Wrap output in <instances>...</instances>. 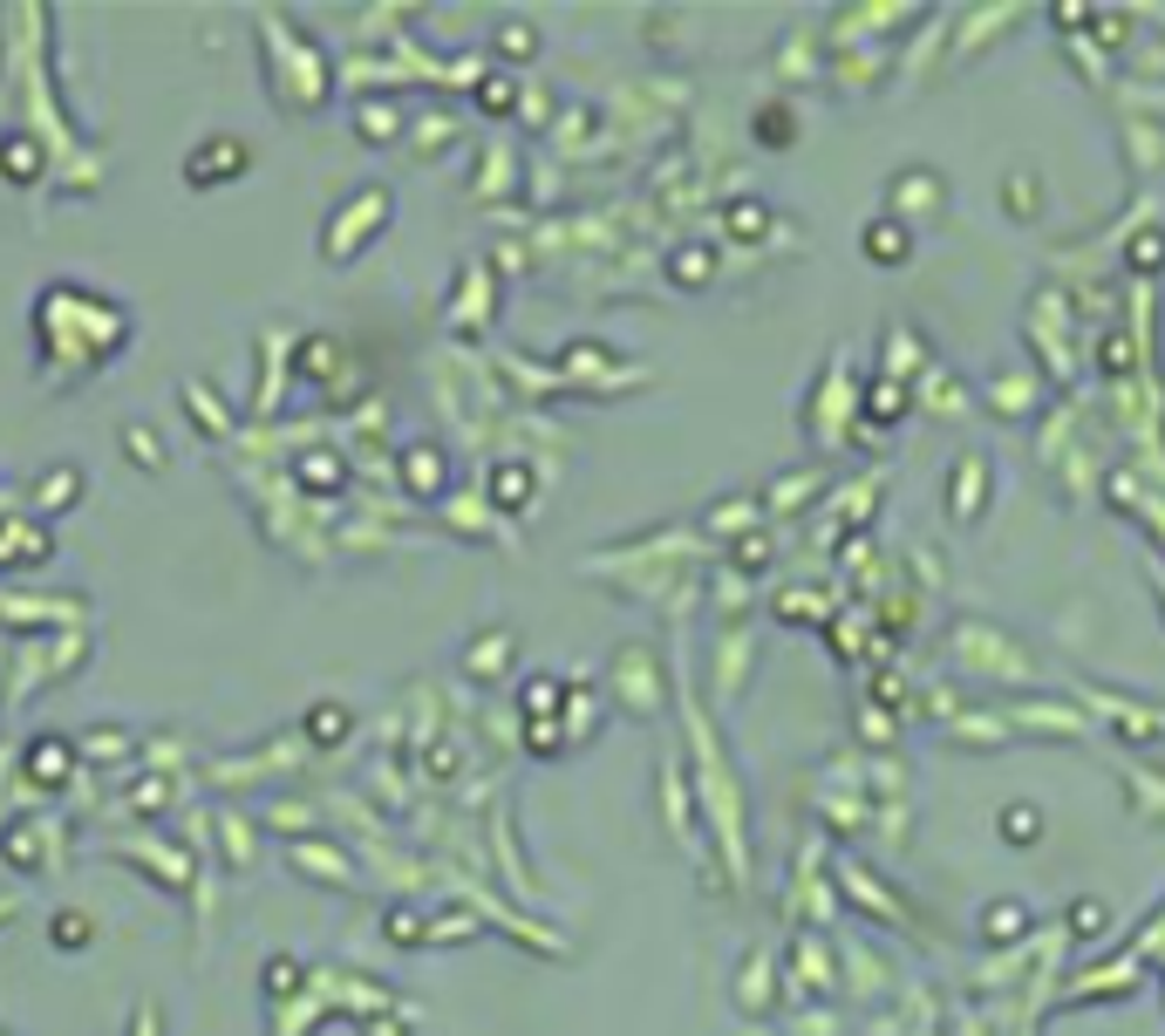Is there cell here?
Wrapping results in <instances>:
<instances>
[{
  "label": "cell",
  "mask_w": 1165,
  "mask_h": 1036,
  "mask_svg": "<svg viewBox=\"0 0 1165 1036\" xmlns=\"http://www.w3.org/2000/svg\"><path fill=\"white\" fill-rule=\"evenodd\" d=\"M988 498V457H961V485H954V511L961 518H975Z\"/></svg>",
  "instance_id": "17"
},
{
  "label": "cell",
  "mask_w": 1165,
  "mask_h": 1036,
  "mask_svg": "<svg viewBox=\"0 0 1165 1036\" xmlns=\"http://www.w3.org/2000/svg\"><path fill=\"white\" fill-rule=\"evenodd\" d=\"M130 1036H165V1023H157V1009H150V1003H137V1016H130Z\"/></svg>",
  "instance_id": "36"
},
{
  "label": "cell",
  "mask_w": 1165,
  "mask_h": 1036,
  "mask_svg": "<svg viewBox=\"0 0 1165 1036\" xmlns=\"http://www.w3.org/2000/svg\"><path fill=\"white\" fill-rule=\"evenodd\" d=\"M485 498H491L505 518H518V511L532 505V464H518V457L491 464V477H485Z\"/></svg>",
  "instance_id": "7"
},
{
  "label": "cell",
  "mask_w": 1165,
  "mask_h": 1036,
  "mask_svg": "<svg viewBox=\"0 0 1165 1036\" xmlns=\"http://www.w3.org/2000/svg\"><path fill=\"white\" fill-rule=\"evenodd\" d=\"M614 668H627V709L634 716H655L661 709V689H655V655L648 648H621Z\"/></svg>",
  "instance_id": "9"
},
{
  "label": "cell",
  "mask_w": 1165,
  "mask_h": 1036,
  "mask_svg": "<svg viewBox=\"0 0 1165 1036\" xmlns=\"http://www.w3.org/2000/svg\"><path fill=\"white\" fill-rule=\"evenodd\" d=\"M518 642H511V627H491V634H477V642L464 648V675H477V683H498V675L511 668Z\"/></svg>",
  "instance_id": "8"
},
{
  "label": "cell",
  "mask_w": 1165,
  "mask_h": 1036,
  "mask_svg": "<svg viewBox=\"0 0 1165 1036\" xmlns=\"http://www.w3.org/2000/svg\"><path fill=\"white\" fill-rule=\"evenodd\" d=\"M750 130H756L763 150H791V144H797V116H791L784 103H763V109L750 116Z\"/></svg>",
  "instance_id": "16"
},
{
  "label": "cell",
  "mask_w": 1165,
  "mask_h": 1036,
  "mask_svg": "<svg viewBox=\"0 0 1165 1036\" xmlns=\"http://www.w3.org/2000/svg\"><path fill=\"white\" fill-rule=\"evenodd\" d=\"M21 771H28L34 791H62V784L75 778V743H68V737H34L28 757H21Z\"/></svg>",
  "instance_id": "5"
},
{
  "label": "cell",
  "mask_w": 1165,
  "mask_h": 1036,
  "mask_svg": "<svg viewBox=\"0 0 1165 1036\" xmlns=\"http://www.w3.org/2000/svg\"><path fill=\"white\" fill-rule=\"evenodd\" d=\"M995 832H1002L1009 846H1036V839H1042V812H1036V805H1009V812L995 818Z\"/></svg>",
  "instance_id": "21"
},
{
  "label": "cell",
  "mask_w": 1165,
  "mask_h": 1036,
  "mask_svg": "<svg viewBox=\"0 0 1165 1036\" xmlns=\"http://www.w3.org/2000/svg\"><path fill=\"white\" fill-rule=\"evenodd\" d=\"M988 403H995V416H1002V403H1016L1009 416H1023V410H1029V376H1009V382L995 376V382H988Z\"/></svg>",
  "instance_id": "28"
},
{
  "label": "cell",
  "mask_w": 1165,
  "mask_h": 1036,
  "mask_svg": "<svg viewBox=\"0 0 1165 1036\" xmlns=\"http://www.w3.org/2000/svg\"><path fill=\"white\" fill-rule=\"evenodd\" d=\"M103 321L116 328V321H130V314L116 307L109 294H83V287H68V281L34 294V335H42V355H62V341H83V362L89 369L109 362L130 335H103Z\"/></svg>",
  "instance_id": "1"
},
{
  "label": "cell",
  "mask_w": 1165,
  "mask_h": 1036,
  "mask_svg": "<svg viewBox=\"0 0 1165 1036\" xmlns=\"http://www.w3.org/2000/svg\"><path fill=\"white\" fill-rule=\"evenodd\" d=\"M389 219H395V198H389V184H354V191H348V205H341L328 225H320V253H328L335 266H348V260H354L361 246H369V239H375Z\"/></svg>",
  "instance_id": "2"
},
{
  "label": "cell",
  "mask_w": 1165,
  "mask_h": 1036,
  "mask_svg": "<svg viewBox=\"0 0 1165 1036\" xmlns=\"http://www.w3.org/2000/svg\"><path fill=\"white\" fill-rule=\"evenodd\" d=\"M675 281H681V287H702V281H709V253H702V246H689V253L675 260Z\"/></svg>",
  "instance_id": "34"
},
{
  "label": "cell",
  "mask_w": 1165,
  "mask_h": 1036,
  "mask_svg": "<svg viewBox=\"0 0 1165 1036\" xmlns=\"http://www.w3.org/2000/svg\"><path fill=\"white\" fill-rule=\"evenodd\" d=\"M300 730H307V743L335 750V743H348V730H354V709H348L341 696H328V702H314V709L300 716Z\"/></svg>",
  "instance_id": "12"
},
{
  "label": "cell",
  "mask_w": 1165,
  "mask_h": 1036,
  "mask_svg": "<svg viewBox=\"0 0 1165 1036\" xmlns=\"http://www.w3.org/2000/svg\"><path fill=\"white\" fill-rule=\"evenodd\" d=\"M566 702H573V689L559 683V675H526V689H518V716H526V723H559Z\"/></svg>",
  "instance_id": "10"
},
{
  "label": "cell",
  "mask_w": 1165,
  "mask_h": 1036,
  "mask_svg": "<svg viewBox=\"0 0 1165 1036\" xmlns=\"http://www.w3.org/2000/svg\"><path fill=\"white\" fill-rule=\"evenodd\" d=\"M1138 266H1145V273L1158 266V232H1145V239H1138Z\"/></svg>",
  "instance_id": "37"
},
{
  "label": "cell",
  "mask_w": 1165,
  "mask_h": 1036,
  "mask_svg": "<svg viewBox=\"0 0 1165 1036\" xmlns=\"http://www.w3.org/2000/svg\"><path fill=\"white\" fill-rule=\"evenodd\" d=\"M8 859H14L21 873H28V866H42V853H34V832H28V825H14V832H8Z\"/></svg>",
  "instance_id": "35"
},
{
  "label": "cell",
  "mask_w": 1165,
  "mask_h": 1036,
  "mask_svg": "<svg viewBox=\"0 0 1165 1036\" xmlns=\"http://www.w3.org/2000/svg\"><path fill=\"white\" fill-rule=\"evenodd\" d=\"M96 941V921L83 907H62V913H49V948H62V954H83Z\"/></svg>",
  "instance_id": "15"
},
{
  "label": "cell",
  "mask_w": 1165,
  "mask_h": 1036,
  "mask_svg": "<svg viewBox=\"0 0 1165 1036\" xmlns=\"http://www.w3.org/2000/svg\"><path fill=\"white\" fill-rule=\"evenodd\" d=\"M532 49H539V34H532L526 21H505V28H498V55H518V62H526Z\"/></svg>",
  "instance_id": "30"
},
{
  "label": "cell",
  "mask_w": 1165,
  "mask_h": 1036,
  "mask_svg": "<svg viewBox=\"0 0 1165 1036\" xmlns=\"http://www.w3.org/2000/svg\"><path fill=\"white\" fill-rule=\"evenodd\" d=\"M1002 191H1009V212H1016V219H1036V178H1029V171H1016Z\"/></svg>",
  "instance_id": "33"
},
{
  "label": "cell",
  "mask_w": 1165,
  "mask_h": 1036,
  "mask_svg": "<svg viewBox=\"0 0 1165 1036\" xmlns=\"http://www.w3.org/2000/svg\"><path fill=\"white\" fill-rule=\"evenodd\" d=\"M1029 928V907L1023 900H995L988 913H982V941H1016Z\"/></svg>",
  "instance_id": "18"
},
{
  "label": "cell",
  "mask_w": 1165,
  "mask_h": 1036,
  "mask_svg": "<svg viewBox=\"0 0 1165 1036\" xmlns=\"http://www.w3.org/2000/svg\"><path fill=\"white\" fill-rule=\"evenodd\" d=\"M382 934H389L395 948H416V941H430V921H423L416 907H389V913H382Z\"/></svg>",
  "instance_id": "23"
},
{
  "label": "cell",
  "mask_w": 1165,
  "mask_h": 1036,
  "mask_svg": "<svg viewBox=\"0 0 1165 1036\" xmlns=\"http://www.w3.org/2000/svg\"><path fill=\"white\" fill-rule=\"evenodd\" d=\"M184 184L191 191H225V184H239L253 171V144L239 137V130H219V137H198L191 150H184Z\"/></svg>",
  "instance_id": "3"
},
{
  "label": "cell",
  "mask_w": 1165,
  "mask_h": 1036,
  "mask_svg": "<svg viewBox=\"0 0 1165 1036\" xmlns=\"http://www.w3.org/2000/svg\"><path fill=\"white\" fill-rule=\"evenodd\" d=\"M887 191H893L900 212H941V205H947V184H941V171H928V165H907Z\"/></svg>",
  "instance_id": "6"
},
{
  "label": "cell",
  "mask_w": 1165,
  "mask_h": 1036,
  "mask_svg": "<svg viewBox=\"0 0 1165 1036\" xmlns=\"http://www.w3.org/2000/svg\"><path fill=\"white\" fill-rule=\"evenodd\" d=\"M42 552H55V539L34 526V518H0V567H14V560H42Z\"/></svg>",
  "instance_id": "14"
},
{
  "label": "cell",
  "mask_w": 1165,
  "mask_h": 1036,
  "mask_svg": "<svg viewBox=\"0 0 1165 1036\" xmlns=\"http://www.w3.org/2000/svg\"><path fill=\"white\" fill-rule=\"evenodd\" d=\"M335 355H341V348H335L328 335H307V341H300V376H328Z\"/></svg>",
  "instance_id": "27"
},
{
  "label": "cell",
  "mask_w": 1165,
  "mask_h": 1036,
  "mask_svg": "<svg viewBox=\"0 0 1165 1036\" xmlns=\"http://www.w3.org/2000/svg\"><path fill=\"white\" fill-rule=\"evenodd\" d=\"M526 750L559 757V750H566V723H526Z\"/></svg>",
  "instance_id": "31"
},
{
  "label": "cell",
  "mask_w": 1165,
  "mask_h": 1036,
  "mask_svg": "<svg viewBox=\"0 0 1165 1036\" xmlns=\"http://www.w3.org/2000/svg\"><path fill=\"white\" fill-rule=\"evenodd\" d=\"M859 239H866V260H872V266H907V260H913V232H907L900 219H872Z\"/></svg>",
  "instance_id": "13"
},
{
  "label": "cell",
  "mask_w": 1165,
  "mask_h": 1036,
  "mask_svg": "<svg viewBox=\"0 0 1165 1036\" xmlns=\"http://www.w3.org/2000/svg\"><path fill=\"white\" fill-rule=\"evenodd\" d=\"M300 975H307V969L294 962V954H273V962H266V975H260V989L279 1003V995H294V982H300Z\"/></svg>",
  "instance_id": "25"
},
{
  "label": "cell",
  "mask_w": 1165,
  "mask_h": 1036,
  "mask_svg": "<svg viewBox=\"0 0 1165 1036\" xmlns=\"http://www.w3.org/2000/svg\"><path fill=\"white\" fill-rule=\"evenodd\" d=\"M300 477L314 491H341L348 485V471H341V457H328V451H314V457H300Z\"/></svg>",
  "instance_id": "24"
},
{
  "label": "cell",
  "mask_w": 1165,
  "mask_h": 1036,
  "mask_svg": "<svg viewBox=\"0 0 1165 1036\" xmlns=\"http://www.w3.org/2000/svg\"><path fill=\"white\" fill-rule=\"evenodd\" d=\"M124 457H130L137 471H165V436H157L150 423H130V430H124Z\"/></svg>",
  "instance_id": "19"
},
{
  "label": "cell",
  "mask_w": 1165,
  "mask_h": 1036,
  "mask_svg": "<svg viewBox=\"0 0 1165 1036\" xmlns=\"http://www.w3.org/2000/svg\"><path fill=\"white\" fill-rule=\"evenodd\" d=\"M354 130H361V144H395L403 116H395L389 103H361V109H354Z\"/></svg>",
  "instance_id": "20"
},
{
  "label": "cell",
  "mask_w": 1165,
  "mask_h": 1036,
  "mask_svg": "<svg viewBox=\"0 0 1165 1036\" xmlns=\"http://www.w3.org/2000/svg\"><path fill=\"white\" fill-rule=\"evenodd\" d=\"M477 103H485L491 116H505L518 103V83H511V75H485V83H477Z\"/></svg>",
  "instance_id": "29"
},
{
  "label": "cell",
  "mask_w": 1165,
  "mask_h": 1036,
  "mask_svg": "<svg viewBox=\"0 0 1165 1036\" xmlns=\"http://www.w3.org/2000/svg\"><path fill=\"white\" fill-rule=\"evenodd\" d=\"M395 477H403L410 498H444L451 491V451L416 436V444H403V457H395Z\"/></svg>",
  "instance_id": "4"
},
{
  "label": "cell",
  "mask_w": 1165,
  "mask_h": 1036,
  "mask_svg": "<svg viewBox=\"0 0 1165 1036\" xmlns=\"http://www.w3.org/2000/svg\"><path fill=\"white\" fill-rule=\"evenodd\" d=\"M900 410H907V382H879V389L866 395V416H872V423H893Z\"/></svg>",
  "instance_id": "26"
},
{
  "label": "cell",
  "mask_w": 1165,
  "mask_h": 1036,
  "mask_svg": "<svg viewBox=\"0 0 1165 1036\" xmlns=\"http://www.w3.org/2000/svg\"><path fill=\"white\" fill-rule=\"evenodd\" d=\"M0 171H8V184H34L42 157H34V144H28V137H8V144H0Z\"/></svg>",
  "instance_id": "22"
},
{
  "label": "cell",
  "mask_w": 1165,
  "mask_h": 1036,
  "mask_svg": "<svg viewBox=\"0 0 1165 1036\" xmlns=\"http://www.w3.org/2000/svg\"><path fill=\"white\" fill-rule=\"evenodd\" d=\"M928 395H934V403H947V416H961V410H968L961 382H954V376H941V369H928Z\"/></svg>",
  "instance_id": "32"
},
{
  "label": "cell",
  "mask_w": 1165,
  "mask_h": 1036,
  "mask_svg": "<svg viewBox=\"0 0 1165 1036\" xmlns=\"http://www.w3.org/2000/svg\"><path fill=\"white\" fill-rule=\"evenodd\" d=\"M83 491H89L83 485V464H55V471L34 477V505H42L49 518H62L68 505H83Z\"/></svg>",
  "instance_id": "11"
}]
</instances>
